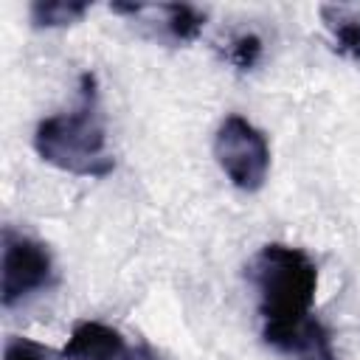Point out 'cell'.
I'll return each mask as SVG.
<instances>
[{"mask_svg":"<svg viewBox=\"0 0 360 360\" xmlns=\"http://www.w3.org/2000/svg\"><path fill=\"white\" fill-rule=\"evenodd\" d=\"M248 278L259 292L262 338L267 346L295 354L312 321L318 292V264L307 250L267 242L248 262Z\"/></svg>","mask_w":360,"mask_h":360,"instance_id":"1","label":"cell"},{"mask_svg":"<svg viewBox=\"0 0 360 360\" xmlns=\"http://www.w3.org/2000/svg\"><path fill=\"white\" fill-rule=\"evenodd\" d=\"M62 360H160V354L146 346H129L127 338L101 321H79L62 346Z\"/></svg>","mask_w":360,"mask_h":360,"instance_id":"5","label":"cell"},{"mask_svg":"<svg viewBox=\"0 0 360 360\" xmlns=\"http://www.w3.org/2000/svg\"><path fill=\"white\" fill-rule=\"evenodd\" d=\"M262 56V39L256 34H239L231 39V48H228V59L239 68V70H250L256 68Z\"/></svg>","mask_w":360,"mask_h":360,"instance_id":"10","label":"cell"},{"mask_svg":"<svg viewBox=\"0 0 360 360\" xmlns=\"http://www.w3.org/2000/svg\"><path fill=\"white\" fill-rule=\"evenodd\" d=\"M298 360H340L338 352H335V343H332V332L326 323H321L318 318H312L307 323V335H304V343L298 346Z\"/></svg>","mask_w":360,"mask_h":360,"instance_id":"8","label":"cell"},{"mask_svg":"<svg viewBox=\"0 0 360 360\" xmlns=\"http://www.w3.org/2000/svg\"><path fill=\"white\" fill-rule=\"evenodd\" d=\"M90 11L87 0H37L28 8L34 28H62L79 22Z\"/></svg>","mask_w":360,"mask_h":360,"instance_id":"7","label":"cell"},{"mask_svg":"<svg viewBox=\"0 0 360 360\" xmlns=\"http://www.w3.org/2000/svg\"><path fill=\"white\" fill-rule=\"evenodd\" d=\"M143 14L155 17V20H143V22H160V31L166 39L183 45V42H194L205 25V11L188 6V3H160V6H143Z\"/></svg>","mask_w":360,"mask_h":360,"instance_id":"6","label":"cell"},{"mask_svg":"<svg viewBox=\"0 0 360 360\" xmlns=\"http://www.w3.org/2000/svg\"><path fill=\"white\" fill-rule=\"evenodd\" d=\"M3 360H62V352H53L51 346H42L31 338L11 335L3 346Z\"/></svg>","mask_w":360,"mask_h":360,"instance_id":"9","label":"cell"},{"mask_svg":"<svg viewBox=\"0 0 360 360\" xmlns=\"http://www.w3.org/2000/svg\"><path fill=\"white\" fill-rule=\"evenodd\" d=\"M34 152L48 166L73 177H107L115 172V160L107 152V129L101 118L98 79L93 70L79 76V101L68 112L48 115L34 129Z\"/></svg>","mask_w":360,"mask_h":360,"instance_id":"2","label":"cell"},{"mask_svg":"<svg viewBox=\"0 0 360 360\" xmlns=\"http://www.w3.org/2000/svg\"><path fill=\"white\" fill-rule=\"evenodd\" d=\"M53 284V256L45 242L3 228V262H0V304L6 309L28 301L31 295Z\"/></svg>","mask_w":360,"mask_h":360,"instance_id":"4","label":"cell"},{"mask_svg":"<svg viewBox=\"0 0 360 360\" xmlns=\"http://www.w3.org/2000/svg\"><path fill=\"white\" fill-rule=\"evenodd\" d=\"M214 158L239 191H259L270 172V141L245 115L231 112L214 135Z\"/></svg>","mask_w":360,"mask_h":360,"instance_id":"3","label":"cell"}]
</instances>
